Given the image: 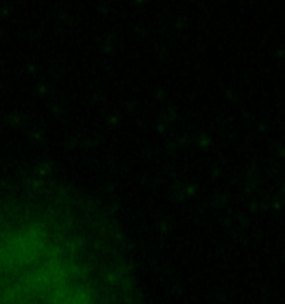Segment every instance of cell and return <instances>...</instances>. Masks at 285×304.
Masks as SVG:
<instances>
[{
    "instance_id": "obj_1",
    "label": "cell",
    "mask_w": 285,
    "mask_h": 304,
    "mask_svg": "<svg viewBox=\"0 0 285 304\" xmlns=\"http://www.w3.org/2000/svg\"><path fill=\"white\" fill-rule=\"evenodd\" d=\"M0 304H124L99 276L61 261L0 252Z\"/></svg>"
}]
</instances>
